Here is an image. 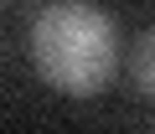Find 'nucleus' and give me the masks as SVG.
Listing matches in <instances>:
<instances>
[{"instance_id": "1", "label": "nucleus", "mask_w": 155, "mask_h": 134, "mask_svg": "<svg viewBox=\"0 0 155 134\" xmlns=\"http://www.w3.org/2000/svg\"><path fill=\"white\" fill-rule=\"evenodd\" d=\"M31 62L57 93L93 98L119 72V26L93 0H57L31 21Z\"/></svg>"}, {"instance_id": "2", "label": "nucleus", "mask_w": 155, "mask_h": 134, "mask_svg": "<svg viewBox=\"0 0 155 134\" xmlns=\"http://www.w3.org/2000/svg\"><path fill=\"white\" fill-rule=\"evenodd\" d=\"M129 72H134V88L155 103V26H145L129 46Z\"/></svg>"}]
</instances>
